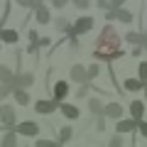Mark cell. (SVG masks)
Returning <instances> with one entry per match:
<instances>
[{
    "mask_svg": "<svg viewBox=\"0 0 147 147\" xmlns=\"http://www.w3.org/2000/svg\"><path fill=\"white\" fill-rule=\"evenodd\" d=\"M120 42H123V39H120V34L115 32V27H113V25H105L103 30H100L96 44H93V57L100 59V61H113V59L123 57Z\"/></svg>",
    "mask_w": 147,
    "mask_h": 147,
    "instance_id": "6da1fadb",
    "label": "cell"
},
{
    "mask_svg": "<svg viewBox=\"0 0 147 147\" xmlns=\"http://www.w3.org/2000/svg\"><path fill=\"white\" fill-rule=\"evenodd\" d=\"M0 125L5 127L7 132H15V127H17V115H15V108L10 103L0 105Z\"/></svg>",
    "mask_w": 147,
    "mask_h": 147,
    "instance_id": "7a4b0ae2",
    "label": "cell"
},
{
    "mask_svg": "<svg viewBox=\"0 0 147 147\" xmlns=\"http://www.w3.org/2000/svg\"><path fill=\"white\" fill-rule=\"evenodd\" d=\"M15 135H22V137H37V135H39V125H37L34 120L17 123V127H15Z\"/></svg>",
    "mask_w": 147,
    "mask_h": 147,
    "instance_id": "3957f363",
    "label": "cell"
},
{
    "mask_svg": "<svg viewBox=\"0 0 147 147\" xmlns=\"http://www.w3.org/2000/svg\"><path fill=\"white\" fill-rule=\"evenodd\" d=\"M69 79L76 81V84H81V86H88V69L81 66V64H74L71 71H69Z\"/></svg>",
    "mask_w": 147,
    "mask_h": 147,
    "instance_id": "277c9868",
    "label": "cell"
},
{
    "mask_svg": "<svg viewBox=\"0 0 147 147\" xmlns=\"http://www.w3.org/2000/svg\"><path fill=\"white\" fill-rule=\"evenodd\" d=\"M32 84H34V74H32V71H20V74L15 76V81H12V88L27 91Z\"/></svg>",
    "mask_w": 147,
    "mask_h": 147,
    "instance_id": "5b68a950",
    "label": "cell"
},
{
    "mask_svg": "<svg viewBox=\"0 0 147 147\" xmlns=\"http://www.w3.org/2000/svg\"><path fill=\"white\" fill-rule=\"evenodd\" d=\"M93 25H96V20H93V17H88V15H84V17H79V20H76V22H74V34H76V37H79V34H86V32H91V30H93Z\"/></svg>",
    "mask_w": 147,
    "mask_h": 147,
    "instance_id": "8992f818",
    "label": "cell"
},
{
    "mask_svg": "<svg viewBox=\"0 0 147 147\" xmlns=\"http://www.w3.org/2000/svg\"><path fill=\"white\" fill-rule=\"evenodd\" d=\"M57 108H59V103L52 100V98H42V100H37V103H34V110L39 113V115H49V113H54Z\"/></svg>",
    "mask_w": 147,
    "mask_h": 147,
    "instance_id": "52a82bcc",
    "label": "cell"
},
{
    "mask_svg": "<svg viewBox=\"0 0 147 147\" xmlns=\"http://www.w3.org/2000/svg\"><path fill=\"white\" fill-rule=\"evenodd\" d=\"M140 127V120H132V118H125V120L115 123V132L118 135H125V132H135Z\"/></svg>",
    "mask_w": 147,
    "mask_h": 147,
    "instance_id": "ba28073f",
    "label": "cell"
},
{
    "mask_svg": "<svg viewBox=\"0 0 147 147\" xmlns=\"http://www.w3.org/2000/svg\"><path fill=\"white\" fill-rule=\"evenodd\" d=\"M103 118H110V120L120 123V120H123V105H120V103H108V105H105Z\"/></svg>",
    "mask_w": 147,
    "mask_h": 147,
    "instance_id": "9c48e42d",
    "label": "cell"
},
{
    "mask_svg": "<svg viewBox=\"0 0 147 147\" xmlns=\"http://www.w3.org/2000/svg\"><path fill=\"white\" fill-rule=\"evenodd\" d=\"M66 96H69V84H66V81H57V84H54V96H52V100H57V103L61 105Z\"/></svg>",
    "mask_w": 147,
    "mask_h": 147,
    "instance_id": "30bf717a",
    "label": "cell"
},
{
    "mask_svg": "<svg viewBox=\"0 0 147 147\" xmlns=\"http://www.w3.org/2000/svg\"><path fill=\"white\" fill-rule=\"evenodd\" d=\"M15 76H17V74L12 71L10 66H5V64H0V86H12Z\"/></svg>",
    "mask_w": 147,
    "mask_h": 147,
    "instance_id": "8fae6325",
    "label": "cell"
},
{
    "mask_svg": "<svg viewBox=\"0 0 147 147\" xmlns=\"http://www.w3.org/2000/svg\"><path fill=\"white\" fill-rule=\"evenodd\" d=\"M34 20L39 22V25H49V22H52V12H49V7L44 5V3L34 10Z\"/></svg>",
    "mask_w": 147,
    "mask_h": 147,
    "instance_id": "7c38bea8",
    "label": "cell"
},
{
    "mask_svg": "<svg viewBox=\"0 0 147 147\" xmlns=\"http://www.w3.org/2000/svg\"><path fill=\"white\" fill-rule=\"evenodd\" d=\"M59 110H61V115L69 118V120H76V118L81 115V110L76 108L74 103H61V105H59Z\"/></svg>",
    "mask_w": 147,
    "mask_h": 147,
    "instance_id": "4fadbf2b",
    "label": "cell"
},
{
    "mask_svg": "<svg viewBox=\"0 0 147 147\" xmlns=\"http://www.w3.org/2000/svg\"><path fill=\"white\" fill-rule=\"evenodd\" d=\"M130 115H132V120H140L142 123V115H145V103H142V100H132L130 103Z\"/></svg>",
    "mask_w": 147,
    "mask_h": 147,
    "instance_id": "5bb4252c",
    "label": "cell"
},
{
    "mask_svg": "<svg viewBox=\"0 0 147 147\" xmlns=\"http://www.w3.org/2000/svg\"><path fill=\"white\" fill-rule=\"evenodd\" d=\"M145 86H147V84H142L140 79H125V81H123V88H125V91H130V93L145 91Z\"/></svg>",
    "mask_w": 147,
    "mask_h": 147,
    "instance_id": "9a60e30c",
    "label": "cell"
},
{
    "mask_svg": "<svg viewBox=\"0 0 147 147\" xmlns=\"http://www.w3.org/2000/svg\"><path fill=\"white\" fill-rule=\"evenodd\" d=\"M88 110L93 113L96 118H103V113H105V105L100 103V98H88Z\"/></svg>",
    "mask_w": 147,
    "mask_h": 147,
    "instance_id": "2e32d148",
    "label": "cell"
},
{
    "mask_svg": "<svg viewBox=\"0 0 147 147\" xmlns=\"http://www.w3.org/2000/svg\"><path fill=\"white\" fill-rule=\"evenodd\" d=\"M145 34H140V32H127L125 34V42H130L132 47H145Z\"/></svg>",
    "mask_w": 147,
    "mask_h": 147,
    "instance_id": "e0dca14e",
    "label": "cell"
},
{
    "mask_svg": "<svg viewBox=\"0 0 147 147\" xmlns=\"http://www.w3.org/2000/svg\"><path fill=\"white\" fill-rule=\"evenodd\" d=\"M0 42L17 44V30H0Z\"/></svg>",
    "mask_w": 147,
    "mask_h": 147,
    "instance_id": "ac0fdd59",
    "label": "cell"
},
{
    "mask_svg": "<svg viewBox=\"0 0 147 147\" xmlns=\"http://www.w3.org/2000/svg\"><path fill=\"white\" fill-rule=\"evenodd\" d=\"M0 147H17V135L15 132H5L0 137Z\"/></svg>",
    "mask_w": 147,
    "mask_h": 147,
    "instance_id": "d6986e66",
    "label": "cell"
},
{
    "mask_svg": "<svg viewBox=\"0 0 147 147\" xmlns=\"http://www.w3.org/2000/svg\"><path fill=\"white\" fill-rule=\"evenodd\" d=\"M113 12H115V20L118 22H125V25H130V22H132V12L125 10V7H123V10H113Z\"/></svg>",
    "mask_w": 147,
    "mask_h": 147,
    "instance_id": "ffe728a7",
    "label": "cell"
},
{
    "mask_svg": "<svg viewBox=\"0 0 147 147\" xmlns=\"http://www.w3.org/2000/svg\"><path fill=\"white\" fill-rule=\"evenodd\" d=\"M15 100H17V105H30V93L27 91H20V88H15Z\"/></svg>",
    "mask_w": 147,
    "mask_h": 147,
    "instance_id": "44dd1931",
    "label": "cell"
},
{
    "mask_svg": "<svg viewBox=\"0 0 147 147\" xmlns=\"http://www.w3.org/2000/svg\"><path fill=\"white\" fill-rule=\"evenodd\" d=\"M71 135H74V130L69 125H64L61 130H59V145H66V142L71 140Z\"/></svg>",
    "mask_w": 147,
    "mask_h": 147,
    "instance_id": "7402d4cb",
    "label": "cell"
},
{
    "mask_svg": "<svg viewBox=\"0 0 147 147\" xmlns=\"http://www.w3.org/2000/svg\"><path fill=\"white\" fill-rule=\"evenodd\" d=\"M57 30H59V32H66V34H69V32L74 30V25L66 20V17H59V20H57Z\"/></svg>",
    "mask_w": 147,
    "mask_h": 147,
    "instance_id": "603a6c76",
    "label": "cell"
},
{
    "mask_svg": "<svg viewBox=\"0 0 147 147\" xmlns=\"http://www.w3.org/2000/svg\"><path fill=\"white\" fill-rule=\"evenodd\" d=\"M137 79L142 84H147V61H140V66H137Z\"/></svg>",
    "mask_w": 147,
    "mask_h": 147,
    "instance_id": "cb8c5ba5",
    "label": "cell"
},
{
    "mask_svg": "<svg viewBox=\"0 0 147 147\" xmlns=\"http://www.w3.org/2000/svg\"><path fill=\"white\" fill-rule=\"evenodd\" d=\"M34 147H61V145L54 142V140H42V137H39V140L34 142Z\"/></svg>",
    "mask_w": 147,
    "mask_h": 147,
    "instance_id": "d4e9b609",
    "label": "cell"
},
{
    "mask_svg": "<svg viewBox=\"0 0 147 147\" xmlns=\"http://www.w3.org/2000/svg\"><path fill=\"white\" fill-rule=\"evenodd\" d=\"M98 74H100V66H98V64H91V66H88V84L98 76Z\"/></svg>",
    "mask_w": 147,
    "mask_h": 147,
    "instance_id": "484cf974",
    "label": "cell"
},
{
    "mask_svg": "<svg viewBox=\"0 0 147 147\" xmlns=\"http://www.w3.org/2000/svg\"><path fill=\"white\" fill-rule=\"evenodd\" d=\"M10 93H15V88H12V86H0V100H5Z\"/></svg>",
    "mask_w": 147,
    "mask_h": 147,
    "instance_id": "4316f807",
    "label": "cell"
},
{
    "mask_svg": "<svg viewBox=\"0 0 147 147\" xmlns=\"http://www.w3.org/2000/svg\"><path fill=\"white\" fill-rule=\"evenodd\" d=\"M98 7L105 12H113V0H98Z\"/></svg>",
    "mask_w": 147,
    "mask_h": 147,
    "instance_id": "83f0119b",
    "label": "cell"
},
{
    "mask_svg": "<svg viewBox=\"0 0 147 147\" xmlns=\"http://www.w3.org/2000/svg\"><path fill=\"white\" fill-rule=\"evenodd\" d=\"M108 147H123V137H120V135H113V137L108 140Z\"/></svg>",
    "mask_w": 147,
    "mask_h": 147,
    "instance_id": "f1b7e54d",
    "label": "cell"
},
{
    "mask_svg": "<svg viewBox=\"0 0 147 147\" xmlns=\"http://www.w3.org/2000/svg\"><path fill=\"white\" fill-rule=\"evenodd\" d=\"M137 130H140V135H142V137H145V140H147V120H142Z\"/></svg>",
    "mask_w": 147,
    "mask_h": 147,
    "instance_id": "f546056e",
    "label": "cell"
},
{
    "mask_svg": "<svg viewBox=\"0 0 147 147\" xmlns=\"http://www.w3.org/2000/svg\"><path fill=\"white\" fill-rule=\"evenodd\" d=\"M86 93H88V86H81V88L76 91V98H86Z\"/></svg>",
    "mask_w": 147,
    "mask_h": 147,
    "instance_id": "4dcf8cb0",
    "label": "cell"
},
{
    "mask_svg": "<svg viewBox=\"0 0 147 147\" xmlns=\"http://www.w3.org/2000/svg\"><path fill=\"white\" fill-rule=\"evenodd\" d=\"M76 7L79 10H88V0H76Z\"/></svg>",
    "mask_w": 147,
    "mask_h": 147,
    "instance_id": "1f68e13d",
    "label": "cell"
},
{
    "mask_svg": "<svg viewBox=\"0 0 147 147\" xmlns=\"http://www.w3.org/2000/svg\"><path fill=\"white\" fill-rule=\"evenodd\" d=\"M96 130H105V118H98L96 120Z\"/></svg>",
    "mask_w": 147,
    "mask_h": 147,
    "instance_id": "d6a6232c",
    "label": "cell"
},
{
    "mask_svg": "<svg viewBox=\"0 0 147 147\" xmlns=\"http://www.w3.org/2000/svg\"><path fill=\"white\" fill-rule=\"evenodd\" d=\"M49 44H52V39H49V37H42V39H39V47H49Z\"/></svg>",
    "mask_w": 147,
    "mask_h": 147,
    "instance_id": "836d02e7",
    "label": "cell"
},
{
    "mask_svg": "<svg viewBox=\"0 0 147 147\" xmlns=\"http://www.w3.org/2000/svg\"><path fill=\"white\" fill-rule=\"evenodd\" d=\"M52 5H54V7H59V10H61V7H64V5H66V3H64V0H54Z\"/></svg>",
    "mask_w": 147,
    "mask_h": 147,
    "instance_id": "e575fe53",
    "label": "cell"
},
{
    "mask_svg": "<svg viewBox=\"0 0 147 147\" xmlns=\"http://www.w3.org/2000/svg\"><path fill=\"white\" fill-rule=\"evenodd\" d=\"M142 54V47H132V57H140Z\"/></svg>",
    "mask_w": 147,
    "mask_h": 147,
    "instance_id": "d590c367",
    "label": "cell"
},
{
    "mask_svg": "<svg viewBox=\"0 0 147 147\" xmlns=\"http://www.w3.org/2000/svg\"><path fill=\"white\" fill-rule=\"evenodd\" d=\"M142 49H145V52H147V39H145V47H142Z\"/></svg>",
    "mask_w": 147,
    "mask_h": 147,
    "instance_id": "8d00e7d4",
    "label": "cell"
},
{
    "mask_svg": "<svg viewBox=\"0 0 147 147\" xmlns=\"http://www.w3.org/2000/svg\"><path fill=\"white\" fill-rule=\"evenodd\" d=\"M145 98H147V86H145Z\"/></svg>",
    "mask_w": 147,
    "mask_h": 147,
    "instance_id": "74e56055",
    "label": "cell"
},
{
    "mask_svg": "<svg viewBox=\"0 0 147 147\" xmlns=\"http://www.w3.org/2000/svg\"><path fill=\"white\" fill-rule=\"evenodd\" d=\"M145 37H147V30H145Z\"/></svg>",
    "mask_w": 147,
    "mask_h": 147,
    "instance_id": "f35d334b",
    "label": "cell"
}]
</instances>
